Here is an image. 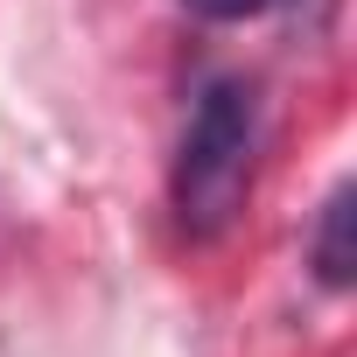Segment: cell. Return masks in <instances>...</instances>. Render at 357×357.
Returning a JSON list of instances; mask_svg holds the SVG:
<instances>
[{
  "instance_id": "cell-1",
  "label": "cell",
  "mask_w": 357,
  "mask_h": 357,
  "mask_svg": "<svg viewBox=\"0 0 357 357\" xmlns=\"http://www.w3.org/2000/svg\"><path fill=\"white\" fill-rule=\"evenodd\" d=\"M252 161H259V105L238 77L204 84L183 147H175V175H168V197H175V225L190 238H218L238 225L245 197H252Z\"/></svg>"
},
{
  "instance_id": "cell-2",
  "label": "cell",
  "mask_w": 357,
  "mask_h": 357,
  "mask_svg": "<svg viewBox=\"0 0 357 357\" xmlns=\"http://www.w3.org/2000/svg\"><path fill=\"white\" fill-rule=\"evenodd\" d=\"M357 204V190L343 183L329 204H322V225H315V273H322V287H350L357 280V238H350V211Z\"/></svg>"
},
{
  "instance_id": "cell-3",
  "label": "cell",
  "mask_w": 357,
  "mask_h": 357,
  "mask_svg": "<svg viewBox=\"0 0 357 357\" xmlns=\"http://www.w3.org/2000/svg\"><path fill=\"white\" fill-rule=\"evenodd\" d=\"M183 8H190L197 22H252V15L273 8V0H183Z\"/></svg>"
}]
</instances>
